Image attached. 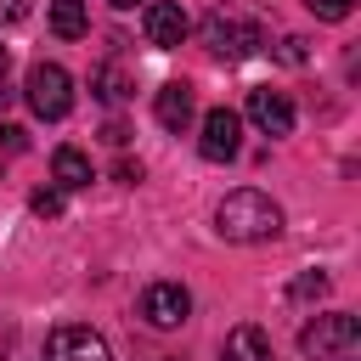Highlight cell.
Here are the masks:
<instances>
[{"mask_svg": "<svg viewBox=\"0 0 361 361\" xmlns=\"http://www.w3.org/2000/svg\"><path fill=\"white\" fill-rule=\"evenodd\" d=\"M214 231H220L226 243H271V237L282 231V209H276V197H265V192H254V186H237V192L220 197Z\"/></svg>", "mask_w": 361, "mask_h": 361, "instance_id": "6da1fadb", "label": "cell"}, {"mask_svg": "<svg viewBox=\"0 0 361 361\" xmlns=\"http://www.w3.org/2000/svg\"><path fill=\"white\" fill-rule=\"evenodd\" d=\"M299 350L310 361H355L361 355V322L350 310H327L299 333Z\"/></svg>", "mask_w": 361, "mask_h": 361, "instance_id": "7a4b0ae2", "label": "cell"}, {"mask_svg": "<svg viewBox=\"0 0 361 361\" xmlns=\"http://www.w3.org/2000/svg\"><path fill=\"white\" fill-rule=\"evenodd\" d=\"M23 96H28L34 118H45V124H56V118L73 113V79H68L62 62H34L28 79H23Z\"/></svg>", "mask_w": 361, "mask_h": 361, "instance_id": "3957f363", "label": "cell"}, {"mask_svg": "<svg viewBox=\"0 0 361 361\" xmlns=\"http://www.w3.org/2000/svg\"><path fill=\"white\" fill-rule=\"evenodd\" d=\"M203 45H209L214 56L237 62V56H254V51L265 45V28H259L254 17H237V11H209V17H203Z\"/></svg>", "mask_w": 361, "mask_h": 361, "instance_id": "277c9868", "label": "cell"}, {"mask_svg": "<svg viewBox=\"0 0 361 361\" xmlns=\"http://www.w3.org/2000/svg\"><path fill=\"white\" fill-rule=\"evenodd\" d=\"M45 361H113V350H107V338H102L96 327L62 322V327H51V338H45Z\"/></svg>", "mask_w": 361, "mask_h": 361, "instance_id": "5b68a950", "label": "cell"}, {"mask_svg": "<svg viewBox=\"0 0 361 361\" xmlns=\"http://www.w3.org/2000/svg\"><path fill=\"white\" fill-rule=\"evenodd\" d=\"M197 152H203L209 164H231V158L243 152V118H237L231 107H209V113H203Z\"/></svg>", "mask_w": 361, "mask_h": 361, "instance_id": "8992f818", "label": "cell"}, {"mask_svg": "<svg viewBox=\"0 0 361 361\" xmlns=\"http://www.w3.org/2000/svg\"><path fill=\"white\" fill-rule=\"evenodd\" d=\"M186 316H192V293H186L180 282H152V288L141 293V322H147V327L169 333V327H180Z\"/></svg>", "mask_w": 361, "mask_h": 361, "instance_id": "52a82bcc", "label": "cell"}, {"mask_svg": "<svg viewBox=\"0 0 361 361\" xmlns=\"http://www.w3.org/2000/svg\"><path fill=\"white\" fill-rule=\"evenodd\" d=\"M141 28H147V39H152L158 51H175V45L192 34V17H186L180 0H152L147 17H141Z\"/></svg>", "mask_w": 361, "mask_h": 361, "instance_id": "ba28073f", "label": "cell"}, {"mask_svg": "<svg viewBox=\"0 0 361 361\" xmlns=\"http://www.w3.org/2000/svg\"><path fill=\"white\" fill-rule=\"evenodd\" d=\"M248 124H254L259 135H288V130H293V102H288L282 90L259 85V90H248Z\"/></svg>", "mask_w": 361, "mask_h": 361, "instance_id": "9c48e42d", "label": "cell"}, {"mask_svg": "<svg viewBox=\"0 0 361 361\" xmlns=\"http://www.w3.org/2000/svg\"><path fill=\"white\" fill-rule=\"evenodd\" d=\"M152 113H158V124H164L169 135H180V130L197 118V96H192V85H180V79L164 85V90L152 96Z\"/></svg>", "mask_w": 361, "mask_h": 361, "instance_id": "30bf717a", "label": "cell"}, {"mask_svg": "<svg viewBox=\"0 0 361 361\" xmlns=\"http://www.w3.org/2000/svg\"><path fill=\"white\" fill-rule=\"evenodd\" d=\"M51 175H56V192H79V186L96 180V169H90V158L79 147H56L51 152Z\"/></svg>", "mask_w": 361, "mask_h": 361, "instance_id": "8fae6325", "label": "cell"}, {"mask_svg": "<svg viewBox=\"0 0 361 361\" xmlns=\"http://www.w3.org/2000/svg\"><path fill=\"white\" fill-rule=\"evenodd\" d=\"M220 361H271V338H265L254 322H243V327H231V333H226Z\"/></svg>", "mask_w": 361, "mask_h": 361, "instance_id": "7c38bea8", "label": "cell"}, {"mask_svg": "<svg viewBox=\"0 0 361 361\" xmlns=\"http://www.w3.org/2000/svg\"><path fill=\"white\" fill-rule=\"evenodd\" d=\"M51 34H56V39H85V34H90L85 0H51Z\"/></svg>", "mask_w": 361, "mask_h": 361, "instance_id": "4fadbf2b", "label": "cell"}, {"mask_svg": "<svg viewBox=\"0 0 361 361\" xmlns=\"http://www.w3.org/2000/svg\"><path fill=\"white\" fill-rule=\"evenodd\" d=\"M90 85H96V96H102V102H113V107L130 96V79H124L113 62H107V68H96V79H90Z\"/></svg>", "mask_w": 361, "mask_h": 361, "instance_id": "5bb4252c", "label": "cell"}, {"mask_svg": "<svg viewBox=\"0 0 361 361\" xmlns=\"http://www.w3.org/2000/svg\"><path fill=\"white\" fill-rule=\"evenodd\" d=\"M28 203H34V214H39V220H56V214H62V192H56V186H39Z\"/></svg>", "mask_w": 361, "mask_h": 361, "instance_id": "9a60e30c", "label": "cell"}, {"mask_svg": "<svg viewBox=\"0 0 361 361\" xmlns=\"http://www.w3.org/2000/svg\"><path fill=\"white\" fill-rule=\"evenodd\" d=\"M288 293H293V299H322V293H327V276H322V271H305V276H293Z\"/></svg>", "mask_w": 361, "mask_h": 361, "instance_id": "2e32d148", "label": "cell"}, {"mask_svg": "<svg viewBox=\"0 0 361 361\" xmlns=\"http://www.w3.org/2000/svg\"><path fill=\"white\" fill-rule=\"evenodd\" d=\"M305 6H310L322 23H344V17L355 11V0H305Z\"/></svg>", "mask_w": 361, "mask_h": 361, "instance_id": "e0dca14e", "label": "cell"}, {"mask_svg": "<svg viewBox=\"0 0 361 361\" xmlns=\"http://www.w3.org/2000/svg\"><path fill=\"white\" fill-rule=\"evenodd\" d=\"M23 17H28V0H0V28H11Z\"/></svg>", "mask_w": 361, "mask_h": 361, "instance_id": "ac0fdd59", "label": "cell"}, {"mask_svg": "<svg viewBox=\"0 0 361 361\" xmlns=\"http://www.w3.org/2000/svg\"><path fill=\"white\" fill-rule=\"evenodd\" d=\"M276 56H282V62H305V39H299V34H288V39L276 45Z\"/></svg>", "mask_w": 361, "mask_h": 361, "instance_id": "d6986e66", "label": "cell"}, {"mask_svg": "<svg viewBox=\"0 0 361 361\" xmlns=\"http://www.w3.org/2000/svg\"><path fill=\"white\" fill-rule=\"evenodd\" d=\"M0 141H6V152H23V147H28V130H23V124H6Z\"/></svg>", "mask_w": 361, "mask_h": 361, "instance_id": "ffe728a7", "label": "cell"}, {"mask_svg": "<svg viewBox=\"0 0 361 361\" xmlns=\"http://www.w3.org/2000/svg\"><path fill=\"white\" fill-rule=\"evenodd\" d=\"M102 141H107V147H124V141H130V130H124V124H118V118H113V124H107V130H102Z\"/></svg>", "mask_w": 361, "mask_h": 361, "instance_id": "44dd1931", "label": "cell"}, {"mask_svg": "<svg viewBox=\"0 0 361 361\" xmlns=\"http://www.w3.org/2000/svg\"><path fill=\"white\" fill-rule=\"evenodd\" d=\"M118 180H124V186H135V180H141V164H130V158H124V164H118Z\"/></svg>", "mask_w": 361, "mask_h": 361, "instance_id": "7402d4cb", "label": "cell"}, {"mask_svg": "<svg viewBox=\"0 0 361 361\" xmlns=\"http://www.w3.org/2000/svg\"><path fill=\"white\" fill-rule=\"evenodd\" d=\"M6 102H11V85H6V73H0V107H6Z\"/></svg>", "mask_w": 361, "mask_h": 361, "instance_id": "603a6c76", "label": "cell"}, {"mask_svg": "<svg viewBox=\"0 0 361 361\" xmlns=\"http://www.w3.org/2000/svg\"><path fill=\"white\" fill-rule=\"evenodd\" d=\"M107 6H118V11H130V6H141V0H107Z\"/></svg>", "mask_w": 361, "mask_h": 361, "instance_id": "cb8c5ba5", "label": "cell"}, {"mask_svg": "<svg viewBox=\"0 0 361 361\" xmlns=\"http://www.w3.org/2000/svg\"><path fill=\"white\" fill-rule=\"evenodd\" d=\"M0 68H6V45H0Z\"/></svg>", "mask_w": 361, "mask_h": 361, "instance_id": "d4e9b609", "label": "cell"}]
</instances>
